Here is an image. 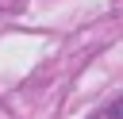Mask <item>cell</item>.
I'll list each match as a JSON object with an SVG mask.
<instances>
[{
    "instance_id": "1",
    "label": "cell",
    "mask_w": 123,
    "mask_h": 119,
    "mask_svg": "<svg viewBox=\"0 0 123 119\" xmlns=\"http://www.w3.org/2000/svg\"><path fill=\"white\" fill-rule=\"evenodd\" d=\"M96 119H123V96H119V100H111V104H108Z\"/></svg>"
}]
</instances>
